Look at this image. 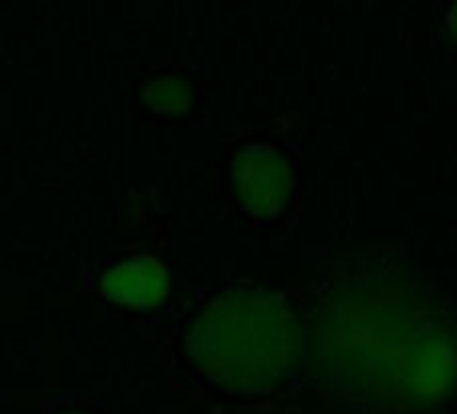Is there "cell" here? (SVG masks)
<instances>
[{"instance_id": "obj_5", "label": "cell", "mask_w": 457, "mask_h": 414, "mask_svg": "<svg viewBox=\"0 0 457 414\" xmlns=\"http://www.w3.org/2000/svg\"><path fill=\"white\" fill-rule=\"evenodd\" d=\"M143 100L159 116H180L191 105V87L180 76H164L145 87Z\"/></svg>"}, {"instance_id": "obj_2", "label": "cell", "mask_w": 457, "mask_h": 414, "mask_svg": "<svg viewBox=\"0 0 457 414\" xmlns=\"http://www.w3.org/2000/svg\"><path fill=\"white\" fill-rule=\"evenodd\" d=\"M302 326L280 294L226 291L194 320L186 350L194 366L228 393H267L302 358Z\"/></svg>"}, {"instance_id": "obj_3", "label": "cell", "mask_w": 457, "mask_h": 414, "mask_svg": "<svg viewBox=\"0 0 457 414\" xmlns=\"http://www.w3.org/2000/svg\"><path fill=\"white\" fill-rule=\"evenodd\" d=\"M232 175H235L237 196L253 219L267 221L278 216L291 196L294 172L272 145H262V143L245 145L235 156Z\"/></svg>"}, {"instance_id": "obj_1", "label": "cell", "mask_w": 457, "mask_h": 414, "mask_svg": "<svg viewBox=\"0 0 457 414\" xmlns=\"http://www.w3.org/2000/svg\"><path fill=\"white\" fill-rule=\"evenodd\" d=\"M312 328L318 374L345 398L422 411L457 390V312L401 261L345 269Z\"/></svg>"}, {"instance_id": "obj_4", "label": "cell", "mask_w": 457, "mask_h": 414, "mask_svg": "<svg viewBox=\"0 0 457 414\" xmlns=\"http://www.w3.org/2000/svg\"><path fill=\"white\" fill-rule=\"evenodd\" d=\"M100 288L105 299L129 310H148L167 294V269L154 256H132L105 269Z\"/></svg>"}, {"instance_id": "obj_6", "label": "cell", "mask_w": 457, "mask_h": 414, "mask_svg": "<svg viewBox=\"0 0 457 414\" xmlns=\"http://www.w3.org/2000/svg\"><path fill=\"white\" fill-rule=\"evenodd\" d=\"M446 25H449V33H452V38L457 41V4L446 12Z\"/></svg>"}]
</instances>
